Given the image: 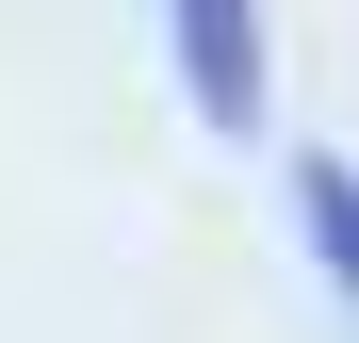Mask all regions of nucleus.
<instances>
[{
    "label": "nucleus",
    "instance_id": "2",
    "mask_svg": "<svg viewBox=\"0 0 359 343\" xmlns=\"http://www.w3.org/2000/svg\"><path fill=\"white\" fill-rule=\"evenodd\" d=\"M294 229H311L327 295L359 311V163H343V147H294Z\"/></svg>",
    "mask_w": 359,
    "mask_h": 343
},
{
    "label": "nucleus",
    "instance_id": "1",
    "mask_svg": "<svg viewBox=\"0 0 359 343\" xmlns=\"http://www.w3.org/2000/svg\"><path fill=\"white\" fill-rule=\"evenodd\" d=\"M163 49H180V98H196L212 147H245L278 114V17L262 0H163Z\"/></svg>",
    "mask_w": 359,
    "mask_h": 343
}]
</instances>
